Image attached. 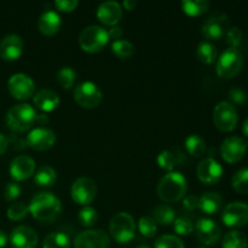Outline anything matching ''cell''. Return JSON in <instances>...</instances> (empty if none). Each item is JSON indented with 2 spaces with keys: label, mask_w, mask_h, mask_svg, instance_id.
Masks as SVG:
<instances>
[{
  "label": "cell",
  "mask_w": 248,
  "mask_h": 248,
  "mask_svg": "<svg viewBox=\"0 0 248 248\" xmlns=\"http://www.w3.org/2000/svg\"><path fill=\"white\" fill-rule=\"evenodd\" d=\"M75 102L82 108L92 109L101 104L103 99L101 89L94 82L85 81L78 85L73 92Z\"/></svg>",
  "instance_id": "52a82bcc"
},
{
  "label": "cell",
  "mask_w": 248,
  "mask_h": 248,
  "mask_svg": "<svg viewBox=\"0 0 248 248\" xmlns=\"http://www.w3.org/2000/svg\"><path fill=\"white\" fill-rule=\"evenodd\" d=\"M38 241L36 232L26 225L16 227L10 235V244L12 248H36Z\"/></svg>",
  "instance_id": "ac0fdd59"
},
{
  "label": "cell",
  "mask_w": 248,
  "mask_h": 248,
  "mask_svg": "<svg viewBox=\"0 0 248 248\" xmlns=\"http://www.w3.org/2000/svg\"><path fill=\"white\" fill-rule=\"evenodd\" d=\"M174 224V232L178 235H183V236H186V235L191 234L194 230L193 223L189 218L186 217H181L177 218L173 222Z\"/></svg>",
  "instance_id": "ab89813d"
},
{
  "label": "cell",
  "mask_w": 248,
  "mask_h": 248,
  "mask_svg": "<svg viewBox=\"0 0 248 248\" xmlns=\"http://www.w3.org/2000/svg\"><path fill=\"white\" fill-rule=\"evenodd\" d=\"M7 147H9V140L4 135L0 133V155H2L6 152Z\"/></svg>",
  "instance_id": "7dc6e473"
},
{
  "label": "cell",
  "mask_w": 248,
  "mask_h": 248,
  "mask_svg": "<svg viewBox=\"0 0 248 248\" xmlns=\"http://www.w3.org/2000/svg\"><path fill=\"white\" fill-rule=\"evenodd\" d=\"M19 195H21V186H19V184L11 182V183H9L5 186V200L6 201L16 200Z\"/></svg>",
  "instance_id": "b9f144b4"
},
{
  "label": "cell",
  "mask_w": 248,
  "mask_h": 248,
  "mask_svg": "<svg viewBox=\"0 0 248 248\" xmlns=\"http://www.w3.org/2000/svg\"><path fill=\"white\" fill-rule=\"evenodd\" d=\"M138 229L143 236L148 237H154L157 232V223L155 222L153 217H143L140 219L138 223Z\"/></svg>",
  "instance_id": "e575fe53"
},
{
  "label": "cell",
  "mask_w": 248,
  "mask_h": 248,
  "mask_svg": "<svg viewBox=\"0 0 248 248\" xmlns=\"http://www.w3.org/2000/svg\"><path fill=\"white\" fill-rule=\"evenodd\" d=\"M31 215L40 222L51 223L60 217L62 212V203L57 196L48 191L39 193L31 199L28 206Z\"/></svg>",
  "instance_id": "6da1fadb"
},
{
  "label": "cell",
  "mask_w": 248,
  "mask_h": 248,
  "mask_svg": "<svg viewBox=\"0 0 248 248\" xmlns=\"http://www.w3.org/2000/svg\"><path fill=\"white\" fill-rule=\"evenodd\" d=\"M111 51L120 60H128L135 53V46L127 40H116L111 44Z\"/></svg>",
  "instance_id": "1f68e13d"
},
{
  "label": "cell",
  "mask_w": 248,
  "mask_h": 248,
  "mask_svg": "<svg viewBox=\"0 0 248 248\" xmlns=\"http://www.w3.org/2000/svg\"><path fill=\"white\" fill-rule=\"evenodd\" d=\"M7 244V236L2 230H0V248H4Z\"/></svg>",
  "instance_id": "681fc988"
},
{
  "label": "cell",
  "mask_w": 248,
  "mask_h": 248,
  "mask_svg": "<svg viewBox=\"0 0 248 248\" xmlns=\"http://www.w3.org/2000/svg\"><path fill=\"white\" fill-rule=\"evenodd\" d=\"M29 210L23 202H14L7 208V217L11 220H22L27 217Z\"/></svg>",
  "instance_id": "8d00e7d4"
},
{
  "label": "cell",
  "mask_w": 248,
  "mask_h": 248,
  "mask_svg": "<svg viewBox=\"0 0 248 248\" xmlns=\"http://www.w3.org/2000/svg\"><path fill=\"white\" fill-rule=\"evenodd\" d=\"M36 113L33 107L27 103L16 104L6 113V125L14 132H26L34 125Z\"/></svg>",
  "instance_id": "3957f363"
},
{
  "label": "cell",
  "mask_w": 248,
  "mask_h": 248,
  "mask_svg": "<svg viewBox=\"0 0 248 248\" xmlns=\"http://www.w3.org/2000/svg\"><path fill=\"white\" fill-rule=\"evenodd\" d=\"M199 248H205V247H199Z\"/></svg>",
  "instance_id": "db71d44e"
},
{
  "label": "cell",
  "mask_w": 248,
  "mask_h": 248,
  "mask_svg": "<svg viewBox=\"0 0 248 248\" xmlns=\"http://www.w3.org/2000/svg\"><path fill=\"white\" fill-rule=\"evenodd\" d=\"M239 121L236 108L230 102H220L213 110V123L218 130L230 132L235 130Z\"/></svg>",
  "instance_id": "ba28073f"
},
{
  "label": "cell",
  "mask_w": 248,
  "mask_h": 248,
  "mask_svg": "<svg viewBox=\"0 0 248 248\" xmlns=\"http://www.w3.org/2000/svg\"><path fill=\"white\" fill-rule=\"evenodd\" d=\"M123 17V7L116 1H104L97 9V18L106 26L118 24Z\"/></svg>",
  "instance_id": "44dd1931"
},
{
  "label": "cell",
  "mask_w": 248,
  "mask_h": 248,
  "mask_svg": "<svg viewBox=\"0 0 248 248\" xmlns=\"http://www.w3.org/2000/svg\"><path fill=\"white\" fill-rule=\"evenodd\" d=\"M155 248H184V244L174 235H162L155 242Z\"/></svg>",
  "instance_id": "74e56055"
},
{
  "label": "cell",
  "mask_w": 248,
  "mask_h": 248,
  "mask_svg": "<svg viewBox=\"0 0 248 248\" xmlns=\"http://www.w3.org/2000/svg\"><path fill=\"white\" fill-rule=\"evenodd\" d=\"M55 5L60 11L72 12L73 10L77 9L79 1L78 0H56Z\"/></svg>",
  "instance_id": "7bdbcfd3"
},
{
  "label": "cell",
  "mask_w": 248,
  "mask_h": 248,
  "mask_svg": "<svg viewBox=\"0 0 248 248\" xmlns=\"http://www.w3.org/2000/svg\"><path fill=\"white\" fill-rule=\"evenodd\" d=\"M182 10L188 16L196 17L203 15L210 7V2L207 0H184L181 2Z\"/></svg>",
  "instance_id": "d4e9b609"
},
{
  "label": "cell",
  "mask_w": 248,
  "mask_h": 248,
  "mask_svg": "<svg viewBox=\"0 0 248 248\" xmlns=\"http://www.w3.org/2000/svg\"><path fill=\"white\" fill-rule=\"evenodd\" d=\"M62 26V21H61L60 15L56 11L48 10V11L43 12L38 21V28L44 35L52 36L58 33Z\"/></svg>",
  "instance_id": "603a6c76"
},
{
  "label": "cell",
  "mask_w": 248,
  "mask_h": 248,
  "mask_svg": "<svg viewBox=\"0 0 248 248\" xmlns=\"http://www.w3.org/2000/svg\"><path fill=\"white\" fill-rule=\"evenodd\" d=\"M188 183L179 172H169L157 184V195L165 202H177L186 196Z\"/></svg>",
  "instance_id": "7a4b0ae2"
},
{
  "label": "cell",
  "mask_w": 248,
  "mask_h": 248,
  "mask_svg": "<svg viewBox=\"0 0 248 248\" xmlns=\"http://www.w3.org/2000/svg\"><path fill=\"white\" fill-rule=\"evenodd\" d=\"M183 207L186 212H191L199 208V199L195 195H189L184 198L183 200Z\"/></svg>",
  "instance_id": "f6af8a7d"
},
{
  "label": "cell",
  "mask_w": 248,
  "mask_h": 248,
  "mask_svg": "<svg viewBox=\"0 0 248 248\" xmlns=\"http://www.w3.org/2000/svg\"><path fill=\"white\" fill-rule=\"evenodd\" d=\"M43 248H70L69 236L63 232H51L44 239Z\"/></svg>",
  "instance_id": "f1b7e54d"
},
{
  "label": "cell",
  "mask_w": 248,
  "mask_h": 248,
  "mask_svg": "<svg viewBox=\"0 0 248 248\" xmlns=\"http://www.w3.org/2000/svg\"><path fill=\"white\" fill-rule=\"evenodd\" d=\"M70 194H72V199L74 202L79 203L81 206H87L96 198V183L91 178H87V177L78 178L73 183Z\"/></svg>",
  "instance_id": "30bf717a"
},
{
  "label": "cell",
  "mask_w": 248,
  "mask_h": 248,
  "mask_svg": "<svg viewBox=\"0 0 248 248\" xmlns=\"http://www.w3.org/2000/svg\"><path fill=\"white\" fill-rule=\"evenodd\" d=\"M223 206V199L218 193L208 191L205 193L199 199V208L202 211L205 215L213 216L220 211Z\"/></svg>",
  "instance_id": "cb8c5ba5"
},
{
  "label": "cell",
  "mask_w": 248,
  "mask_h": 248,
  "mask_svg": "<svg viewBox=\"0 0 248 248\" xmlns=\"http://www.w3.org/2000/svg\"><path fill=\"white\" fill-rule=\"evenodd\" d=\"M75 79H77V73L73 68L70 67H63L58 70L57 75H56V80L58 84L63 87V89H70L74 85Z\"/></svg>",
  "instance_id": "d6a6232c"
},
{
  "label": "cell",
  "mask_w": 248,
  "mask_h": 248,
  "mask_svg": "<svg viewBox=\"0 0 248 248\" xmlns=\"http://www.w3.org/2000/svg\"><path fill=\"white\" fill-rule=\"evenodd\" d=\"M225 39H227V43L229 45V47L237 48V46L241 43L242 31L237 27H232V28L228 29L227 34H225Z\"/></svg>",
  "instance_id": "60d3db41"
},
{
  "label": "cell",
  "mask_w": 248,
  "mask_h": 248,
  "mask_svg": "<svg viewBox=\"0 0 248 248\" xmlns=\"http://www.w3.org/2000/svg\"><path fill=\"white\" fill-rule=\"evenodd\" d=\"M186 148L194 157H200L206 152V143L199 135H190L186 140Z\"/></svg>",
  "instance_id": "4dcf8cb0"
},
{
  "label": "cell",
  "mask_w": 248,
  "mask_h": 248,
  "mask_svg": "<svg viewBox=\"0 0 248 248\" xmlns=\"http://www.w3.org/2000/svg\"><path fill=\"white\" fill-rule=\"evenodd\" d=\"M35 171V162L27 155L16 156L10 164V174L17 182L29 178Z\"/></svg>",
  "instance_id": "ffe728a7"
},
{
  "label": "cell",
  "mask_w": 248,
  "mask_h": 248,
  "mask_svg": "<svg viewBox=\"0 0 248 248\" xmlns=\"http://www.w3.org/2000/svg\"><path fill=\"white\" fill-rule=\"evenodd\" d=\"M229 29V19L225 15H218L208 18L202 24V35L210 40H218L227 34Z\"/></svg>",
  "instance_id": "e0dca14e"
},
{
  "label": "cell",
  "mask_w": 248,
  "mask_h": 248,
  "mask_svg": "<svg viewBox=\"0 0 248 248\" xmlns=\"http://www.w3.org/2000/svg\"><path fill=\"white\" fill-rule=\"evenodd\" d=\"M23 53V41L16 34L6 35L0 41V57L7 62L18 60Z\"/></svg>",
  "instance_id": "d6986e66"
},
{
  "label": "cell",
  "mask_w": 248,
  "mask_h": 248,
  "mask_svg": "<svg viewBox=\"0 0 248 248\" xmlns=\"http://www.w3.org/2000/svg\"><path fill=\"white\" fill-rule=\"evenodd\" d=\"M222 220L227 227L240 228L248 223V205L245 202H232L223 210Z\"/></svg>",
  "instance_id": "7c38bea8"
},
{
  "label": "cell",
  "mask_w": 248,
  "mask_h": 248,
  "mask_svg": "<svg viewBox=\"0 0 248 248\" xmlns=\"http://www.w3.org/2000/svg\"><path fill=\"white\" fill-rule=\"evenodd\" d=\"M123 34H124V31L120 27H113V28L108 31L109 39H115V41L120 40V38L123 36Z\"/></svg>",
  "instance_id": "bcb514c9"
},
{
  "label": "cell",
  "mask_w": 248,
  "mask_h": 248,
  "mask_svg": "<svg viewBox=\"0 0 248 248\" xmlns=\"http://www.w3.org/2000/svg\"><path fill=\"white\" fill-rule=\"evenodd\" d=\"M196 173H198V178L202 183L212 186V184L218 183L222 178L223 167L220 166L217 160H215L213 157H207L198 165Z\"/></svg>",
  "instance_id": "2e32d148"
},
{
  "label": "cell",
  "mask_w": 248,
  "mask_h": 248,
  "mask_svg": "<svg viewBox=\"0 0 248 248\" xmlns=\"http://www.w3.org/2000/svg\"><path fill=\"white\" fill-rule=\"evenodd\" d=\"M242 132H244V135L248 137V118L245 120L244 123V126H242Z\"/></svg>",
  "instance_id": "816d5d0a"
},
{
  "label": "cell",
  "mask_w": 248,
  "mask_h": 248,
  "mask_svg": "<svg viewBox=\"0 0 248 248\" xmlns=\"http://www.w3.org/2000/svg\"><path fill=\"white\" fill-rule=\"evenodd\" d=\"M232 188L240 194H248V169L237 171L232 177Z\"/></svg>",
  "instance_id": "836d02e7"
},
{
  "label": "cell",
  "mask_w": 248,
  "mask_h": 248,
  "mask_svg": "<svg viewBox=\"0 0 248 248\" xmlns=\"http://www.w3.org/2000/svg\"><path fill=\"white\" fill-rule=\"evenodd\" d=\"M60 102L58 94L53 92L52 90L47 89L40 90L33 97L34 106L40 109V110L45 111V113H50V111L57 109V107L60 106Z\"/></svg>",
  "instance_id": "7402d4cb"
},
{
  "label": "cell",
  "mask_w": 248,
  "mask_h": 248,
  "mask_svg": "<svg viewBox=\"0 0 248 248\" xmlns=\"http://www.w3.org/2000/svg\"><path fill=\"white\" fill-rule=\"evenodd\" d=\"M123 6L125 7L127 11H132L136 6H137V1H133V0H125L123 2Z\"/></svg>",
  "instance_id": "c3c4849f"
},
{
  "label": "cell",
  "mask_w": 248,
  "mask_h": 248,
  "mask_svg": "<svg viewBox=\"0 0 248 248\" xmlns=\"http://www.w3.org/2000/svg\"><path fill=\"white\" fill-rule=\"evenodd\" d=\"M157 164L165 171H171L176 167L177 165V157L176 155L172 152H169V150H164L159 154L157 156Z\"/></svg>",
  "instance_id": "f35d334b"
},
{
  "label": "cell",
  "mask_w": 248,
  "mask_h": 248,
  "mask_svg": "<svg viewBox=\"0 0 248 248\" xmlns=\"http://www.w3.org/2000/svg\"><path fill=\"white\" fill-rule=\"evenodd\" d=\"M223 248H248V241L246 235L241 232H230L223 237Z\"/></svg>",
  "instance_id": "f546056e"
},
{
  "label": "cell",
  "mask_w": 248,
  "mask_h": 248,
  "mask_svg": "<svg viewBox=\"0 0 248 248\" xmlns=\"http://www.w3.org/2000/svg\"><path fill=\"white\" fill-rule=\"evenodd\" d=\"M7 87H9L11 96L19 101H26V99L31 98L35 90L33 79L23 73H17V74L12 75L7 82Z\"/></svg>",
  "instance_id": "9c48e42d"
},
{
  "label": "cell",
  "mask_w": 248,
  "mask_h": 248,
  "mask_svg": "<svg viewBox=\"0 0 248 248\" xmlns=\"http://www.w3.org/2000/svg\"><path fill=\"white\" fill-rule=\"evenodd\" d=\"M154 220L157 224L170 225L176 220V211L167 205H160L153 212Z\"/></svg>",
  "instance_id": "4316f807"
},
{
  "label": "cell",
  "mask_w": 248,
  "mask_h": 248,
  "mask_svg": "<svg viewBox=\"0 0 248 248\" xmlns=\"http://www.w3.org/2000/svg\"><path fill=\"white\" fill-rule=\"evenodd\" d=\"M111 237L119 244H127L136 235V223L132 216L127 212H119L109 223Z\"/></svg>",
  "instance_id": "277c9868"
},
{
  "label": "cell",
  "mask_w": 248,
  "mask_h": 248,
  "mask_svg": "<svg viewBox=\"0 0 248 248\" xmlns=\"http://www.w3.org/2000/svg\"><path fill=\"white\" fill-rule=\"evenodd\" d=\"M47 118H46L45 115H36V119H35V123H39V124H46L47 123Z\"/></svg>",
  "instance_id": "f907efd6"
},
{
  "label": "cell",
  "mask_w": 248,
  "mask_h": 248,
  "mask_svg": "<svg viewBox=\"0 0 248 248\" xmlns=\"http://www.w3.org/2000/svg\"><path fill=\"white\" fill-rule=\"evenodd\" d=\"M57 181L56 171L50 166H41L34 176V182L39 186H52Z\"/></svg>",
  "instance_id": "484cf974"
},
{
  "label": "cell",
  "mask_w": 248,
  "mask_h": 248,
  "mask_svg": "<svg viewBox=\"0 0 248 248\" xmlns=\"http://www.w3.org/2000/svg\"><path fill=\"white\" fill-rule=\"evenodd\" d=\"M196 56H198V60L201 63H203V64H211L217 58V48L211 43L202 41V43L199 44Z\"/></svg>",
  "instance_id": "83f0119b"
},
{
  "label": "cell",
  "mask_w": 248,
  "mask_h": 248,
  "mask_svg": "<svg viewBox=\"0 0 248 248\" xmlns=\"http://www.w3.org/2000/svg\"><path fill=\"white\" fill-rule=\"evenodd\" d=\"M136 248H150V247H148V246H138V247H136Z\"/></svg>",
  "instance_id": "f5cc1de1"
},
{
  "label": "cell",
  "mask_w": 248,
  "mask_h": 248,
  "mask_svg": "<svg viewBox=\"0 0 248 248\" xmlns=\"http://www.w3.org/2000/svg\"><path fill=\"white\" fill-rule=\"evenodd\" d=\"M244 58L237 48H227L217 61V74L223 79H232L236 77L242 69Z\"/></svg>",
  "instance_id": "8992f818"
},
{
  "label": "cell",
  "mask_w": 248,
  "mask_h": 248,
  "mask_svg": "<svg viewBox=\"0 0 248 248\" xmlns=\"http://www.w3.org/2000/svg\"><path fill=\"white\" fill-rule=\"evenodd\" d=\"M229 97L236 104H244L247 101V93L242 89H239V87H234V89L230 90Z\"/></svg>",
  "instance_id": "ee69618b"
},
{
  "label": "cell",
  "mask_w": 248,
  "mask_h": 248,
  "mask_svg": "<svg viewBox=\"0 0 248 248\" xmlns=\"http://www.w3.org/2000/svg\"><path fill=\"white\" fill-rule=\"evenodd\" d=\"M247 150V143L237 136L228 137L220 147L222 157L229 164H235L245 156Z\"/></svg>",
  "instance_id": "5bb4252c"
},
{
  "label": "cell",
  "mask_w": 248,
  "mask_h": 248,
  "mask_svg": "<svg viewBox=\"0 0 248 248\" xmlns=\"http://www.w3.org/2000/svg\"><path fill=\"white\" fill-rule=\"evenodd\" d=\"M195 232L199 241L206 246L217 245L222 236V230L219 225L215 220L208 219V218H201L198 220L195 225Z\"/></svg>",
  "instance_id": "8fae6325"
},
{
  "label": "cell",
  "mask_w": 248,
  "mask_h": 248,
  "mask_svg": "<svg viewBox=\"0 0 248 248\" xmlns=\"http://www.w3.org/2000/svg\"><path fill=\"white\" fill-rule=\"evenodd\" d=\"M110 240L103 230H85L75 237V248H109Z\"/></svg>",
  "instance_id": "4fadbf2b"
},
{
  "label": "cell",
  "mask_w": 248,
  "mask_h": 248,
  "mask_svg": "<svg viewBox=\"0 0 248 248\" xmlns=\"http://www.w3.org/2000/svg\"><path fill=\"white\" fill-rule=\"evenodd\" d=\"M108 31L99 26H89L80 33V47L90 53H97L103 50L109 43Z\"/></svg>",
  "instance_id": "5b68a950"
},
{
  "label": "cell",
  "mask_w": 248,
  "mask_h": 248,
  "mask_svg": "<svg viewBox=\"0 0 248 248\" xmlns=\"http://www.w3.org/2000/svg\"><path fill=\"white\" fill-rule=\"evenodd\" d=\"M79 223L84 227H93L98 220V213L94 208L90 207V206H85L78 216Z\"/></svg>",
  "instance_id": "d590c367"
},
{
  "label": "cell",
  "mask_w": 248,
  "mask_h": 248,
  "mask_svg": "<svg viewBox=\"0 0 248 248\" xmlns=\"http://www.w3.org/2000/svg\"><path fill=\"white\" fill-rule=\"evenodd\" d=\"M56 142V135L53 131L48 130V128L38 127L31 130L28 133L26 140V144L29 148L38 152H44V150H48L50 148L53 147Z\"/></svg>",
  "instance_id": "9a60e30c"
}]
</instances>
